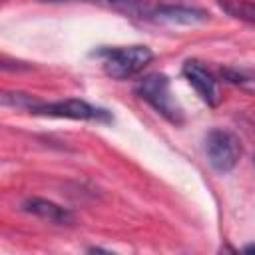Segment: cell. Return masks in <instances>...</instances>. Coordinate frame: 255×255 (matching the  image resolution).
Here are the masks:
<instances>
[{"mask_svg": "<svg viewBox=\"0 0 255 255\" xmlns=\"http://www.w3.org/2000/svg\"><path fill=\"white\" fill-rule=\"evenodd\" d=\"M219 76L223 78V82L231 86H237L247 92H255V72L241 70V68H221Z\"/></svg>", "mask_w": 255, "mask_h": 255, "instance_id": "obj_10", "label": "cell"}, {"mask_svg": "<svg viewBox=\"0 0 255 255\" xmlns=\"http://www.w3.org/2000/svg\"><path fill=\"white\" fill-rule=\"evenodd\" d=\"M219 8L235 20L255 24V2L251 0H217Z\"/></svg>", "mask_w": 255, "mask_h": 255, "instance_id": "obj_9", "label": "cell"}, {"mask_svg": "<svg viewBox=\"0 0 255 255\" xmlns=\"http://www.w3.org/2000/svg\"><path fill=\"white\" fill-rule=\"evenodd\" d=\"M181 74L189 82V86L197 92L203 104H207L209 108H215L219 104L221 96H219L217 78L199 60H185L181 66Z\"/></svg>", "mask_w": 255, "mask_h": 255, "instance_id": "obj_6", "label": "cell"}, {"mask_svg": "<svg viewBox=\"0 0 255 255\" xmlns=\"http://www.w3.org/2000/svg\"><path fill=\"white\" fill-rule=\"evenodd\" d=\"M135 94L149 104L163 120H167L173 126H181L185 120L183 108L179 106V102L175 100L173 92H171V84L169 78L165 74L153 72L143 76L137 84H135Z\"/></svg>", "mask_w": 255, "mask_h": 255, "instance_id": "obj_1", "label": "cell"}, {"mask_svg": "<svg viewBox=\"0 0 255 255\" xmlns=\"http://www.w3.org/2000/svg\"><path fill=\"white\" fill-rule=\"evenodd\" d=\"M28 112L34 116L66 118V120H82V122H98V124H110L114 120L108 110L92 106L90 102L80 100V98H68V100H58V102H44V100L34 98Z\"/></svg>", "mask_w": 255, "mask_h": 255, "instance_id": "obj_3", "label": "cell"}, {"mask_svg": "<svg viewBox=\"0 0 255 255\" xmlns=\"http://www.w3.org/2000/svg\"><path fill=\"white\" fill-rule=\"evenodd\" d=\"M203 151L207 163L217 173H229L235 169L241 157V141L233 131L225 128H213L203 137Z\"/></svg>", "mask_w": 255, "mask_h": 255, "instance_id": "obj_4", "label": "cell"}, {"mask_svg": "<svg viewBox=\"0 0 255 255\" xmlns=\"http://www.w3.org/2000/svg\"><path fill=\"white\" fill-rule=\"evenodd\" d=\"M94 54L102 60V68L106 76L114 80H129L137 76L153 60V52L141 44L102 48Z\"/></svg>", "mask_w": 255, "mask_h": 255, "instance_id": "obj_2", "label": "cell"}, {"mask_svg": "<svg viewBox=\"0 0 255 255\" xmlns=\"http://www.w3.org/2000/svg\"><path fill=\"white\" fill-rule=\"evenodd\" d=\"M209 20V12L199 6L185 2H155L149 16L151 24H171V26H191Z\"/></svg>", "mask_w": 255, "mask_h": 255, "instance_id": "obj_5", "label": "cell"}, {"mask_svg": "<svg viewBox=\"0 0 255 255\" xmlns=\"http://www.w3.org/2000/svg\"><path fill=\"white\" fill-rule=\"evenodd\" d=\"M40 2H48V4H64V2L98 4V6H104L108 10L120 12L128 18L141 20V22H149V16H151L153 6H155L153 0H40Z\"/></svg>", "mask_w": 255, "mask_h": 255, "instance_id": "obj_7", "label": "cell"}, {"mask_svg": "<svg viewBox=\"0 0 255 255\" xmlns=\"http://www.w3.org/2000/svg\"><path fill=\"white\" fill-rule=\"evenodd\" d=\"M20 209L24 213H30L34 217H40V219L56 223V225H72L74 223V213L68 207H62L60 203L46 199V197H28L20 203Z\"/></svg>", "mask_w": 255, "mask_h": 255, "instance_id": "obj_8", "label": "cell"}, {"mask_svg": "<svg viewBox=\"0 0 255 255\" xmlns=\"http://www.w3.org/2000/svg\"><path fill=\"white\" fill-rule=\"evenodd\" d=\"M243 253H255V243H249L243 247Z\"/></svg>", "mask_w": 255, "mask_h": 255, "instance_id": "obj_11", "label": "cell"}]
</instances>
